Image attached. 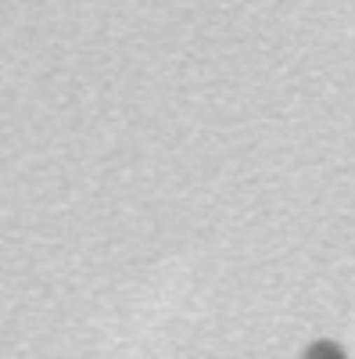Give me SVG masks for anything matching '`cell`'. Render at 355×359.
I'll use <instances>...</instances> for the list:
<instances>
[{
  "mask_svg": "<svg viewBox=\"0 0 355 359\" xmlns=\"http://www.w3.org/2000/svg\"><path fill=\"white\" fill-rule=\"evenodd\" d=\"M302 359H348V348L334 338H316L302 348Z\"/></svg>",
  "mask_w": 355,
  "mask_h": 359,
  "instance_id": "cell-1",
  "label": "cell"
}]
</instances>
